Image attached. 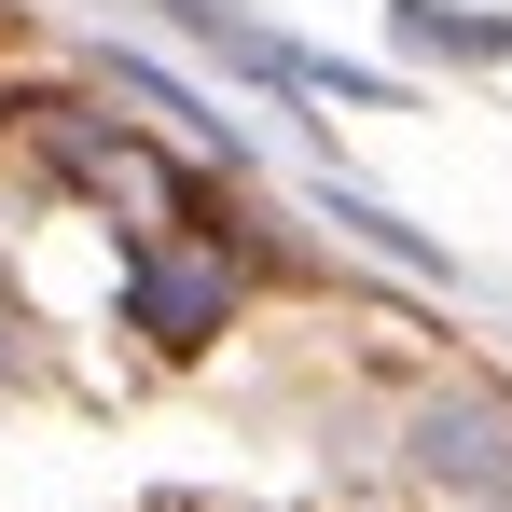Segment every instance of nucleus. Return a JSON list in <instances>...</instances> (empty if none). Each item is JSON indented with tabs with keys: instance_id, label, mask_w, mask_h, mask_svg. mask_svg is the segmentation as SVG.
Wrapping results in <instances>:
<instances>
[{
	"instance_id": "obj_1",
	"label": "nucleus",
	"mask_w": 512,
	"mask_h": 512,
	"mask_svg": "<svg viewBox=\"0 0 512 512\" xmlns=\"http://www.w3.org/2000/svg\"><path fill=\"white\" fill-rule=\"evenodd\" d=\"M0 333H14V319H0Z\"/></svg>"
}]
</instances>
